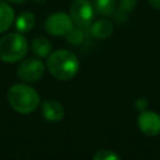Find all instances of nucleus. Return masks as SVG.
I'll return each mask as SVG.
<instances>
[{"instance_id": "f257e3e1", "label": "nucleus", "mask_w": 160, "mask_h": 160, "mask_svg": "<svg viewBox=\"0 0 160 160\" xmlns=\"http://www.w3.org/2000/svg\"><path fill=\"white\" fill-rule=\"evenodd\" d=\"M45 66L51 76L61 81H68L78 74L80 62L74 52L61 49L50 52Z\"/></svg>"}, {"instance_id": "f03ea898", "label": "nucleus", "mask_w": 160, "mask_h": 160, "mask_svg": "<svg viewBox=\"0 0 160 160\" xmlns=\"http://www.w3.org/2000/svg\"><path fill=\"white\" fill-rule=\"evenodd\" d=\"M8 101L11 109L19 114H31L40 105V95L39 92L30 86L28 82L25 84H14L8 91Z\"/></svg>"}, {"instance_id": "7ed1b4c3", "label": "nucleus", "mask_w": 160, "mask_h": 160, "mask_svg": "<svg viewBox=\"0 0 160 160\" xmlns=\"http://www.w3.org/2000/svg\"><path fill=\"white\" fill-rule=\"evenodd\" d=\"M28 40L19 31L8 32L0 38V60L2 62L14 64L22 60L28 54Z\"/></svg>"}, {"instance_id": "20e7f679", "label": "nucleus", "mask_w": 160, "mask_h": 160, "mask_svg": "<svg viewBox=\"0 0 160 160\" xmlns=\"http://www.w3.org/2000/svg\"><path fill=\"white\" fill-rule=\"evenodd\" d=\"M45 64L40 60V58H28L20 61L16 75L24 82L31 84L38 81L45 72Z\"/></svg>"}, {"instance_id": "39448f33", "label": "nucleus", "mask_w": 160, "mask_h": 160, "mask_svg": "<svg viewBox=\"0 0 160 160\" xmlns=\"http://www.w3.org/2000/svg\"><path fill=\"white\" fill-rule=\"evenodd\" d=\"M44 26L46 32L52 36H66V34L74 28V21L70 14L58 11L45 19Z\"/></svg>"}, {"instance_id": "423d86ee", "label": "nucleus", "mask_w": 160, "mask_h": 160, "mask_svg": "<svg viewBox=\"0 0 160 160\" xmlns=\"http://www.w3.org/2000/svg\"><path fill=\"white\" fill-rule=\"evenodd\" d=\"M94 5L90 2V0H74L69 8L74 24L81 28L90 26L94 18Z\"/></svg>"}, {"instance_id": "0eeeda50", "label": "nucleus", "mask_w": 160, "mask_h": 160, "mask_svg": "<svg viewBox=\"0 0 160 160\" xmlns=\"http://www.w3.org/2000/svg\"><path fill=\"white\" fill-rule=\"evenodd\" d=\"M139 130L148 136H156L160 134V115L151 110H142L138 116Z\"/></svg>"}, {"instance_id": "6e6552de", "label": "nucleus", "mask_w": 160, "mask_h": 160, "mask_svg": "<svg viewBox=\"0 0 160 160\" xmlns=\"http://www.w3.org/2000/svg\"><path fill=\"white\" fill-rule=\"evenodd\" d=\"M41 112L44 119L49 122H59L65 115L64 106L52 99H46L41 102Z\"/></svg>"}, {"instance_id": "1a4fd4ad", "label": "nucleus", "mask_w": 160, "mask_h": 160, "mask_svg": "<svg viewBox=\"0 0 160 160\" xmlns=\"http://www.w3.org/2000/svg\"><path fill=\"white\" fill-rule=\"evenodd\" d=\"M112 30H114L112 22L110 20H108V19L96 20L95 22L90 24V28H89L90 35L92 38L100 39V40H104V39L109 38L112 34Z\"/></svg>"}, {"instance_id": "9d476101", "label": "nucleus", "mask_w": 160, "mask_h": 160, "mask_svg": "<svg viewBox=\"0 0 160 160\" xmlns=\"http://www.w3.org/2000/svg\"><path fill=\"white\" fill-rule=\"evenodd\" d=\"M35 15L30 11H22L18 15V18L15 19V28L21 34H26V32H30L34 26H35Z\"/></svg>"}, {"instance_id": "9b49d317", "label": "nucleus", "mask_w": 160, "mask_h": 160, "mask_svg": "<svg viewBox=\"0 0 160 160\" xmlns=\"http://www.w3.org/2000/svg\"><path fill=\"white\" fill-rule=\"evenodd\" d=\"M14 21H15L14 9L10 6V4L5 1H0V34L9 30Z\"/></svg>"}, {"instance_id": "f8f14e48", "label": "nucleus", "mask_w": 160, "mask_h": 160, "mask_svg": "<svg viewBox=\"0 0 160 160\" xmlns=\"http://www.w3.org/2000/svg\"><path fill=\"white\" fill-rule=\"evenodd\" d=\"M31 51L38 58H48L52 51V45L45 36H36L31 41Z\"/></svg>"}, {"instance_id": "ddd939ff", "label": "nucleus", "mask_w": 160, "mask_h": 160, "mask_svg": "<svg viewBox=\"0 0 160 160\" xmlns=\"http://www.w3.org/2000/svg\"><path fill=\"white\" fill-rule=\"evenodd\" d=\"M94 9L98 11V14L104 16L114 15L116 10V0H95Z\"/></svg>"}, {"instance_id": "4468645a", "label": "nucleus", "mask_w": 160, "mask_h": 160, "mask_svg": "<svg viewBox=\"0 0 160 160\" xmlns=\"http://www.w3.org/2000/svg\"><path fill=\"white\" fill-rule=\"evenodd\" d=\"M66 41L71 45H80L85 40V31L82 30L81 26L76 25L74 26L68 34H66Z\"/></svg>"}, {"instance_id": "2eb2a0df", "label": "nucleus", "mask_w": 160, "mask_h": 160, "mask_svg": "<svg viewBox=\"0 0 160 160\" xmlns=\"http://www.w3.org/2000/svg\"><path fill=\"white\" fill-rule=\"evenodd\" d=\"M94 160H119L120 155L118 152H115L114 150L110 149H101L98 150L94 155H92Z\"/></svg>"}, {"instance_id": "dca6fc26", "label": "nucleus", "mask_w": 160, "mask_h": 160, "mask_svg": "<svg viewBox=\"0 0 160 160\" xmlns=\"http://www.w3.org/2000/svg\"><path fill=\"white\" fill-rule=\"evenodd\" d=\"M136 2H138V0H120V4H119L120 11L124 12V14L131 12L135 9Z\"/></svg>"}, {"instance_id": "f3484780", "label": "nucleus", "mask_w": 160, "mask_h": 160, "mask_svg": "<svg viewBox=\"0 0 160 160\" xmlns=\"http://www.w3.org/2000/svg\"><path fill=\"white\" fill-rule=\"evenodd\" d=\"M148 105H149V102H148V100L144 99V98H139V99H136L135 102H134V108H135L138 111H142V110L148 109Z\"/></svg>"}, {"instance_id": "a211bd4d", "label": "nucleus", "mask_w": 160, "mask_h": 160, "mask_svg": "<svg viewBox=\"0 0 160 160\" xmlns=\"http://www.w3.org/2000/svg\"><path fill=\"white\" fill-rule=\"evenodd\" d=\"M148 2H149L154 9L160 10V0H148Z\"/></svg>"}, {"instance_id": "6ab92c4d", "label": "nucleus", "mask_w": 160, "mask_h": 160, "mask_svg": "<svg viewBox=\"0 0 160 160\" xmlns=\"http://www.w3.org/2000/svg\"><path fill=\"white\" fill-rule=\"evenodd\" d=\"M8 1H10V2H12V4H22V2H25L26 0H8Z\"/></svg>"}, {"instance_id": "aec40b11", "label": "nucleus", "mask_w": 160, "mask_h": 160, "mask_svg": "<svg viewBox=\"0 0 160 160\" xmlns=\"http://www.w3.org/2000/svg\"><path fill=\"white\" fill-rule=\"evenodd\" d=\"M35 1H36V2H45L46 0H35Z\"/></svg>"}]
</instances>
